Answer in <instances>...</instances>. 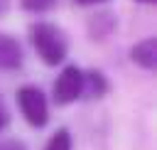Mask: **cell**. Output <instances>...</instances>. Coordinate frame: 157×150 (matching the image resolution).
Here are the masks:
<instances>
[{"instance_id":"cell-1","label":"cell","mask_w":157,"mask_h":150,"mask_svg":"<svg viewBox=\"0 0 157 150\" xmlns=\"http://www.w3.org/2000/svg\"><path fill=\"white\" fill-rule=\"evenodd\" d=\"M29 37H32V44H34V49L42 57L44 64L54 66V64L64 61V57H66V37H64V32L56 25L37 22L29 30Z\"/></svg>"},{"instance_id":"cell-2","label":"cell","mask_w":157,"mask_h":150,"mask_svg":"<svg viewBox=\"0 0 157 150\" xmlns=\"http://www.w3.org/2000/svg\"><path fill=\"white\" fill-rule=\"evenodd\" d=\"M17 103L27 118L29 125L34 128H42L47 125V118H49V108H47V98L44 93L37 89V86H22L17 91Z\"/></svg>"},{"instance_id":"cell-3","label":"cell","mask_w":157,"mask_h":150,"mask_svg":"<svg viewBox=\"0 0 157 150\" xmlns=\"http://www.w3.org/2000/svg\"><path fill=\"white\" fill-rule=\"evenodd\" d=\"M81 91H83V71L71 64L54 81V101L59 106H66V103L76 101L81 96Z\"/></svg>"},{"instance_id":"cell-4","label":"cell","mask_w":157,"mask_h":150,"mask_svg":"<svg viewBox=\"0 0 157 150\" xmlns=\"http://www.w3.org/2000/svg\"><path fill=\"white\" fill-rule=\"evenodd\" d=\"M22 66V47L15 37L0 32V69H20Z\"/></svg>"},{"instance_id":"cell-5","label":"cell","mask_w":157,"mask_h":150,"mask_svg":"<svg viewBox=\"0 0 157 150\" xmlns=\"http://www.w3.org/2000/svg\"><path fill=\"white\" fill-rule=\"evenodd\" d=\"M130 57H132V61H137L140 66L155 69V64H157V42H155L152 37L137 42V44L130 49Z\"/></svg>"},{"instance_id":"cell-6","label":"cell","mask_w":157,"mask_h":150,"mask_svg":"<svg viewBox=\"0 0 157 150\" xmlns=\"http://www.w3.org/2000/svg\"><path fill=\"white\" fill-rule=\"evenodd\" d=\"M81 93H86V96H103L105 93V76L101 74V71H88V74H83V91Z\"/></svg>"},{"instance_id":"cell-7","label":"cell","mask_w":157,"mask_h":150,"mask_svg":"<svg viewBox=\"0 0 157 150\" xmlns=\"http://www.w3.org/2000/svg\"><path fill=\"white\" fill-rule=\"evenodd\" d=\"M44 150H71V135H69V130L66 128H59L49 138V143H47Z\"/></svg>"},{"instance_id":"cell-8","label":"cell","mask_w":157,"mask_h":150,"mask_svg":"<svg viewBox=\"0 0 157 150\" xmlns=\"http://www.w3.org/2000/svg\"><path fill=\"white\" fill-rule=\"evenodd\" d=\"M20 2L29 12H44V10H52L56 5V0H20Z\"/></svg>"},{"instance_id":"cell-9","label":"cell","mask_w":157,"mask_h":150,"mask_svg":"<svg viewBox=\"0 0 157 150\" xmlns=\"http://www.w3.org/2000/svg\"><path fill=\"white\" fill-rule=\"evenodd\" d=\"M7 120H10V113H7L5 103L0 101V128H5V125H7Z\"/></svg>"},{"instance_id":"cell-10","label":"cell","mask_w":157,"mask_h":150,"mask_svg":"<svg viewBox=\"0 0 157 150\" xmlns=\"http://www.w3.org/2000/svg\"><path fill=\"white\" fill-rule=\"evenodd\" d=\"M74 2H78V5H93V2H105V0H74Z\"/></svg>"},{"instance_id":"cell-11","label":"cell","mask_w":157,"mask_h":150,"mask_svg":"<svg viewBox=\"0 0 157 150\" xmlns=\"http://www.w3.org/2000/svg\"><path fill=\"white\" fill-rule=\"evenodd\" d=\"M7 7H10V0H0V15H2Z\"/></svg>"},{"instance_id":"cell-12","label":"cell","mask_w":157,"mask_h":150,"mask_svg":"<svg viewBox=\"0 0 157 150\" xmlns=\"http://www.w3.org/2000/svg\"><path fill=\"white\" fill-rule=\"evenodd\" d=\"M137 2H142V5H152L155 0H137Z\"/></svg>"}]
</instances>
